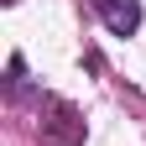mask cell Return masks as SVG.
Wrapping results in <instances>:
<instances>
[{"label": "cell", "instance_id": "obj_1", "mask_svg": "<svg viewBox=\"0 0 146 146\" xmlns=\"http://www.w3.org/2000/svg\"><path fill=\"white\" fill-rule=\"evenodd\" d=\"M94 11H99V21L115 36H131L141 26V0H94Z\"/></svg>", "mask_w": 146, "mask_h": 146}]
</instances>
